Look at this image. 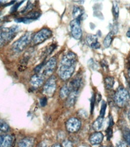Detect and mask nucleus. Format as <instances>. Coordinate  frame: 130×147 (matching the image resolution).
<instances>
[{"instance_id": "nucleus-1", "label": "nucleus", "mask_w": 130, "mask_h": 147, "mask_svg": "<svg viewBox=\"0 0 130 147\" xmlns=\"http://www.w3.org/2000/svg\"><path fill=\"white\" fill-rule=\"evenodd\" d=\"M19 29L18 26H12L11 28L0 27V48L9 43Z\"/></svg>"}, {"instance_id": "nucleus-2", "label": "nucleus", "mask_w": 130, "mask_h": 147, "mask_svg": "<svg viewBox=\"0 0 130 147\" xmlns=\"http://www.w3.org/2000/svg\"><path fill=\"white\" fill-rule=\"evenodd\" d=\"M32 32H26L24 35L21 37L20 38L18 39L17 41L13 44L12 45V50L15 52H21L23 50H25L27 48L28 45L32 40Z\"/></svg>"}, {"instance_id": "nucleus-3", "label": "nucleus", "mask_w": 130, "mask_h": 147, "mask_svg": "<svg viewBox=\"0 0 130 147\" xmlns=\"http://www.w3.org/2000/svg\"><path fill=\"white\" fill-rule=\"evenodd\" d=\"M57 57H53L52 58H51L49 61H48L44 66L42 67V69L41 70V71L39 72V74L44 78L45 79L47 78H49V77H51L52 74L54 73V71H55L56 69V67H57Z\"/></svg>"}, {"instance_id": "nucleus-4", "label": "nucleus", "mask_w": 130, "mask_h": 147, "mask_svg": "<svg viewBox=\"0 0 130 147\" xmlns=\"http://www.w3.org/2000/svg\"><path fill=\"white\" fill-rule=\"evenodd\" d=\"M129 96V92L125 89L124 87H119L116 92L114 96L115 102L117 105L123 107L128 103Z\"/></svg>"}, {"instance_id": "nucleus-5", "label": "nucleus", "mask_w": 130, "mask_h": 147, "mask_svg": "<svg viewBox=\"0 0 130 147\" xmlns=\"http://www.w3.org/2000/svg\"><path fill=\"white\" fill-rule=\"evenodd\" d=\"M52 35V32L47 28H44L38 32H36L32 38V42L33 45H37L39 44H41L47 39H48Z\"/></svg>"}, {"instance_id": "nucleus-6", "label": "nucleus", "mask_w": 130, "mask_h": 147, "mask_svg": "<svg viewBox=\"0 0 130 147\" xmlns=\"http://www.w3.org/2000/svg\"><path fill=\"white\" fill-rule=\"evenodd\" d=\"M74 71H75V66L60 64L57 71V74L61 79L63 80H67L71 78Z\"/></svg>"}, {"instance_id": "nucleus-7", "label": "nucleus", "mask_w": 130, "mask_h": 147, "mask_svg": "<svg viewBox=\"0 0 130 147\" xmlns=\"http://www.w3.org/2000/svg\"><path fill=\"white\" fill-rule=\"evenodd\" d=\"M57 88V80L55 76H51L48 78L45 84H44L43 92L44 94L48 96H52L55 94Z\"/></svg>"}, {"instance_id": "nucleus-8", "label": "nucleus", "mask_w": 130, "mask_h": 147, "mask_svg": "<svg viewBox=\"0 0 130 147\" xmlns=\"http://www.w3.org/2000/svg\"><path fill=\"white\" fill-rule=\"evenodd\" d=\"M70 27H71L72 36L77 40L81 38L82 30H81V26H80V21L79 19H73V20L71 21Z\"/></svg>"}, {"instance_id": "nucleus-9", "label": "nucleus", "mask_w": 130, "mask_h": 147, "mask_svg": "<svg viewBox=\"0 0 130 147\" xmlns=\"http://www.w3.org/2000/svg\"><path fill=\"white\" fill-rule=\"evenodd\" d=\"M81 122L75 117H72L67 121L66 128L67 130L70 133H76L80 129Z\"/></svg>"}, {"instance_id": "nucleus-10", "label": "nucleus", "mask_w": 130, "mask_h": 147, "mask_svg": "<svg viewBox=\"0 0 130 147\" xmlns=\"http://www.w3.org/2000/svg\"><path fill=\"white\" fill-rule=\"evenodd\" d=\"M77 61V55L72 51H68L63 56L60 64H64V65H70V66H76Z\"/></svg>"}, {"instance_id": "nucleus-11", "label": "nucleus", "mask_w": 130, "mask_h": 147, "mask_svg": "<svg viewBox=\"0 0 130 147\" xmlns=\"http://www.w3.org/2000/svg\"><path fill=\"white\" fill-rule=\"evenodd\" d=\"M78 94H79V90H71L67 100L66 106L67 107H72L75 105L77 100Z\"/></svg>"}, {"instance_id": "nucleus-12", "label": "nucleus", "mask_w": 130, "mask_h": 147, "mask_svg": "<svg viewBox=\"0 0 130 147\" xmlns=\"http://www.w3.org/2000/svg\"><path fill=\"white\" fill-rule=\"evenodd\" d=\"M44 79L42 77H41L40 74H34V76H32V78H31V80H30V84L33 87H39L42 86L44 83Z\"/></svg>"}, {"instance_id": "nucleus-13", "label": "nucleus", "mask_w": 130, "mask_h": 147, "mask_svg": "<svg viewBox=\"0 0 130 147\" xmlns=\"http://www.w3.org/2000/svg\"><path fill=\"white\" fill-rule=\"evenodd\" d=\"M15 141V137L12 135H5L2 136L0 147H11Z\"/></svg>"}, {"instance_id": "nucleus-14", "label": "nucleus", "mask_w": 130, "mask_h": 147, "mask_svg": "<svg viewBox=\"0 0 130 147\" xmlns=\"http://www.w3.org/2000/svg\"><path fill=\"white\" fill-rule=\"evenodd\" d=\"M103 140V133L97 132L94 134H92L90 137V142L93 145H97L100 144Z\"/></svg>"}, {"instance_id": "nucleus-15", "label": "nucleus", "mask_w": 130, "mask_h": 147, "mask_svg": "<svg viewBox=\"0 0 130 147\" xmlns=\"http://www.w3.org/2000/svg\"><path fill=\"white\" fill-rule=\"evenodd\" d=\"M81 85H82V78L80 77H77L73 80H71L69 87L71 90H79Z\"/></svg>"}, {"instance_id": "nucleus-16", "label": "nucleus", "mask_w": 130, "mask_h": 147, "mask_svg": "<svg viewBox=\"0 0 130 147\" xmlns=\"http://www.w3.org/2000/svg\"><path fill=\"white\" fill-rule=\"evenodd\" d=\"M34 139L32 137L24 138L18 142V147H33Z\"/></svg>"}, {"instance_id": "nucleus-17", "label": "nucleus", "mask_w": 130, "mask_h": 147, "mask_svg": "<svg viewBox=\"0 0 130 147\" xmlns=\"http://www.w3.org/2000/svg\"><path fill=\"white\" fill-rule=\"evenodd\" d=\"M103 126H104V119H103V117L97 118L94 123V125H93L94 130L98 131V132L103 129Z\"/></svg>"}, {"instance_id": "nucleus-18", "label": "nucleus", "mask_w": 130, "mask_h": 147, "mask_svg": "<svg viewBox=\"0 0 130 147\" xmlns=\"http://www.w3.org/2000/svg\"><path fill=\"white\" fill-rule=\"evenodd\" d=\"M84 13V11L83 10L81 7L75 5L73 8V16L74 19H79Z\"/></svg>"}, {"instance_id": "nucleus-19", "label": "nucleus", "mask_w": 130, "mask_h": 147, "mask_svg": "<svg viewBox=\"0 0 130 147\" xmlns=\"http://www.w3.org/2000/svg\"><path fill=\"white\" fill-rule=\"evenodd\" d=\"M71 92V90L68 85H64L61 89V91H60V96L62 99L67 98V96H69V94H70Z\"/></svg>"}, {"instance_id": "nucleus-20", "label": "nucleus", "mask_w": 130, "mask_h": 147, "mask_svg": "<svg viewBox=\"0 0 130 147\" xmlns=\"http://www.w3.org/2000/svg\"><path fill=\"white\" fill-rule=\"evenodd\" d=\"M112 40H113V33L112 32H110L109 34L106 35V37L103 41V45L105 48H108L110 47L111 43H112Z\"/></svg>"}, {"instance_id": "nucleus-21", "label": "nucleus", "mask_w": 130, "mask_h": 147, "mask_svg": "<svg viewBox=\"0 0 130 147\" xmlns=\"http://www.w3.org/2000/svg\"><path fill=\"white\" fill-rule=\"evenodd\" d=\"M86 41H87V45L91 46L94 43L97 42V36L95 34H88L86 38Z\"/></svg>"}, {"instance_id": "nucleus-22", "label": "nucleus", "mask_w": 130, "mask_h": 147, "mask_svg": "<svg viewBox=\"0 0 130 147\" xmlns=\"http://www.w3.org/2000/svg\"><path fill=\"white\" fill-rule=\"evenodd\" d=\"M105 84L108 89H112L115 84L114 78L112 77H106L105 78Z\"/></svg>"}, {"instance_id": "nucleus-23", "label": "nucleus", "mask_w": 130, "mask_h": 147, "mask_svg": "<svg viewBox=\"0 0 130 147\" xmlns=\"http://www.w3.org/2000/svg\"><path fill=\"white\" fill-rule=\"evenodd\" d=\"M123 137L125 139L126 143L130 146V130L128 128H125L123 131Z\"/></svg>"}, {"instance_id": "nucleus-24", "label": "nucleus", "mask_w": 130, "mask_h": 147, "mask_svg": "<svg viewBox=\"0 0 130 147\" xmlns=\"http://www.w3.org/2000/svg\"><path fill=\"white\" fill-rule=\"evenodd\" d=\"M9 129H10V127H9V124L4 120H0V130L6 133V132H9Z\"/></svg>"}, {"instance_id": "nucleus-25", "label": "nucleus", "mask_w": 130, "mask_h": 147, "mask_svg": "<svg viewBox=\"0 0 130 147\" xmlns=\"http://www.w3.org/2000/svg\"><path fill=\"white\" fill-rule=\"evenodd\" d=\"M119 5L117 2H113V7H112V13H113V16L115 17L116 19L118 18L119 17Z\"/></svg>"}, {"instance_id": "nucleus-26", "label": "nucleus", "mask_w": 130, "mask_h": 147, "mask_svg": "<svg viewBox=\"0 0 130 147\" xmlns=\"http://www.w3.org/2000/svg\"><path fill=\"white\" fill-rule=\"evenodd\" d=\"M41 16V13L38 12V11H34V12H31L27 16L26 18L30 21L34 20V19H37V18H38L39 16Z\"/></svg>"}, {"instance_id": "nucleus-27", "label": "nucleus", "mask_w": 130, "mask_h": 147, "mask_svg": "<svg viewBox=\"0 0 130 147\" xmlns=\"http://www.w3.org/2000/svg\"><path fill=\"white\" fill-rule=\"evenodd\" d=\"M106 103L105 101H103V102H102V106H101L100 117H104V115H105V113H106Z\"/></svg>"}, {"instance_id": "nucleus-28", "label": "nucleus", "mask_w": 130, "mask_h": 147, "mask_svg": "<svg viewBox=\"0 0 130 147\" xmlns=\"http://www.w3.org/2000/svg\"><path fill=\"white\" fill-rule=\"evenodd\" d=\"M88 64H89V66L92 69H94V70H97V69H98V65H97V64H96V62L94 61V59L89 60Z\"/></svg>"}, {"instance_id": "nucleus-29", "label": "nucleus", "mask_w": 130, "mask_h": 147, "mask_svg": "<svg viewBox=\"0 0 130 147\" xmlns=\"http://www.w3.org/2000/svg\"><path fill=\"white\" fill-rule=\"evenodd\" d=\"M78 116L81 118H84V119H87L88 117V113L85 110H80L79 112H78Z\"/></svg>"}, {"instance_id": "nucleus-30", "label": "nucleus", "mask_w": 130, "mask_h": 147, "mask_svg": "<svg viewBox=\"0 0 130 147\" xmlns=\"http://www.w3.org/2000/svg\"><path fill=\"white\" fill-rule=\"evenodd\" d=\"M62 147H73V144L69 140H64L62 143Z\"/></svg>"}, {"instance_id": "nucleus-31", "label": "nucleus", "mask_w": 130, "mask_h": 147, "mask_svg": "<svg viewBox=\"0 0 130 147\" xmlns=\"http://www.w3.org/2000/svg\"><path fill=\"white\" fill-rule=\"evenodd\" d=\"M48 103V100L46 97H42V98L40 99V105L41 107H45Z\"/></svg>"}, {"instance_id": "nucleus-32", "label": "nucleus", "mask_w": 130, "mask_h": 147, "mask_svg": "<svg viewBox=\"0 0 130 147\" xmlns=\"http://www.w3.org/2000/svg\"><path fill=\"white\" fill-rule=\"evenodd\" d=\"M106 134H107L108 140H110V138L112 137V129H111V127H109V128H108L107 131H106Z\"/></svg>"}, {"instance_id": "nucleus-33", "label": "nucleus", "mask_w": 130, "mask_h": 147, "mask_svg": "<svg viewBox=\"0 0 130 147\" xmlns=\"http://www.w3.org/2000/svg\"><path fill=\"white\" fill-rule=\"evenodd\" d=\"M90 47H91L93 49H98V48H100V44L99 43L98 41H97V42H96V43H94V45H92Z\"/></svg>"}, {"instance_id": "nucleus-34", "label": "nucleus", "mask_w": 130, "mask_h": 147, "mask_svg": "<svg viewBox=\"0 0 130 147\" xmlns=\"http://www.w3.org/2000/svg\"><path fill=\"white\" fill-rule=\"evenodd\" d=\"M116 147H126V143L124 141H119Z\"/></svg>"}, {"instance_id": "nucleus-35", "label": "nucleus", "mask_w": 130, "mask_h": 147, "mask_svg": "<svg viewBox=\"0 0 130 147\" xmlns=\"http://www.w3.org/2000/svg\"><path fill=\"white\" fill-rule=\"evenodd\" d=\"M38 147H48V142L45 140L42 141V142H41L38 145Z\"/></svg>"}, {"instance_id": "nucleus-36", "label": "nucleus", "mask_w": 130, "mask_h": 147, "mask_svg": "<svg viewBox=\"0 0 130 147\" xmlns=\"http://www.w3.org/2000/svg\"><path fill=\"white\" fill-rule=\"evenodd\" d=\"M23 2H18L17 4L15 5H14L13 7H12V9H11V11H15L17 9H18V8L19 7V5H20L21 4H22Z\"/></svg>"}, {"instance_id": "nucleus-37", "label": "nucleus", "mask_w": 130, "mask_h": 147, "mask_svg": "<svg viewBox=\"0 0 130 147\" xmlns=\"http://www.w3.org/2000/svg\"><path fill=\"white\" fill-rule=\"evenodd\" d=\"M94 104H95V97H94V96H93L91 99V113H93V111H94Z\"/></svg>"}, {"instance_id": "nucleus-38", "label": "nucleus", "mask_w": 130, "mask_h": 147, "mask_svg": "<svg viewBox=\"0 0 130 147\" xmlns=\"http://www.w3.org/2000/svg\"><path fill=\"white\" fill-rule=\"evenodd\" d=\"M113 124H114V123H113V120H112V116H110V123H109V126H110V127H111Z\"/></svg>"}, {"instance_id": "nucleus-39", "label": "nucleus", "mask_w": 130, "mask_h": 147, "mask_svg": "<svg viewBox=\"0 0 130 147\" xmlns=\"http://www.w3.org/2000/svg\"><path fill=\"white\" fill-rule=\"evenodd\" d=\"M51 147H62V146H61V145L58 144V143H57V144H55L54 146H52Z\"/></svg>"}, {"instance_id": "nucleus-40", "label": "nucleus", "mask_w": 130, "mask_h": 147, "mask_svg": "<svg viewBox=\"0 0 130 147\" xmlns=\"http://www.w3.org/2000/svg\"><path fill=\"white\" fill-rule=\"evenodd\" d=\"M126 35H127V37L130 38V28L129 29V31L127 32V33H126Z\"/></svg>"}, {"instance_id": "nucleus-41", "label": "nucleus", "mask_w": 130, "mask_h": 147, "mask_svg": "<svg viewBox=\"0 0 130 147\" xmlns=\"http://www.w3.org/2000/svg\"><path fill=\"white\" fill-rule=\"evenodd\" d=\"M128 117H129V118L130 119V105H129V109H128Z\"/></svg>"}, {"instance_id": "nucleus-42", "label": "nucleus", "mask_w": 130, "mask_h": 147, "mask_svg": "<svg viewBox=\"0 0 130 147\" xmlns=\"http://www.w3.org/2000/svg\"><path fill=\"white\" fill-rule=\"evenodd\" d=\"M2 136H0V146H1V142H2Z\"/></svg>"}, {"instance_id": "nucleus-43", "label": "nucleus", "mask_w": 130, "mask_h": 147, "mask_svg": "<svg viewBox=\"0 0 130 147\" xmlns=\"http://www.w3.org/2000/svg\"><path fill=\"white\" fill-rule=\"evenodd\" d=\"M129 81H130V70L129 71Z\"/></svg>"}, {"instance_id": "nucleus-44", "label": "nucleus", "mask_w": 130, "mask_h": 147, "mask_svg": "<svg viewBox=\"0 0 130 147\" xmlns=\"http://www.w3.org/2000/svg\"><path fill=\"white\" fill-rule=\"evenodd\" d=\"M90 25H91V28H94V25H94V24H93V23H91V24H90Z\"/></svg>"}, {"instance_id": "nucleus-45", "label": "nucleus", "mask_w": 130, "mask_h": 147, "mask_svg": "<svg viewBox=\"0 0 130 147\" xmlns=\"http://www.w3.org/2000/svg\"><path fill=\"white\" fill-rule=\"evenodd\" d=\"M2 3H3V4H5V2H2V1H0V5L2 4Z\"/></svg>"}, {"instance_id": "nucleus-46", "label": "nucleus", "mask_w": 130, "mask_h": 147, "mask_svg": "<svg viewBox=\"0 0 130 147\" xmlns=\"http://www.w3.org/2000/svg\"><path fill=\"white\" fill-rule=\"evenodd\" d=\"M129 97H130V90H129Z\"/></svg>"}, {"instance_id": "nucleus-47", "label": "nucleus", "mask_w": 130, "mask_h": 147, "mask_svg": "<svg viewBox=\"0 0 130 147\" xmlns=\"http://www.w3.org/2000/svg\"><path fill=\"white\" fill-rule=\"evenodd\" d=\"M101 147H106V146H101Z\"/></svg>"}, {"instance_id": "nucleus-48", "label": "nucleus", "mask_w": 130, "mask_h": 147, "mask_svg": "<svg viewBox=\"0 0 130 147\" xmlns=\"http://www.w3.org/2000/svg\"><path fill=\"white\" fill-rule=\"evenodd\" d=\"M0 131H1V130H0Z\"/></svg>"}]
</instances>
